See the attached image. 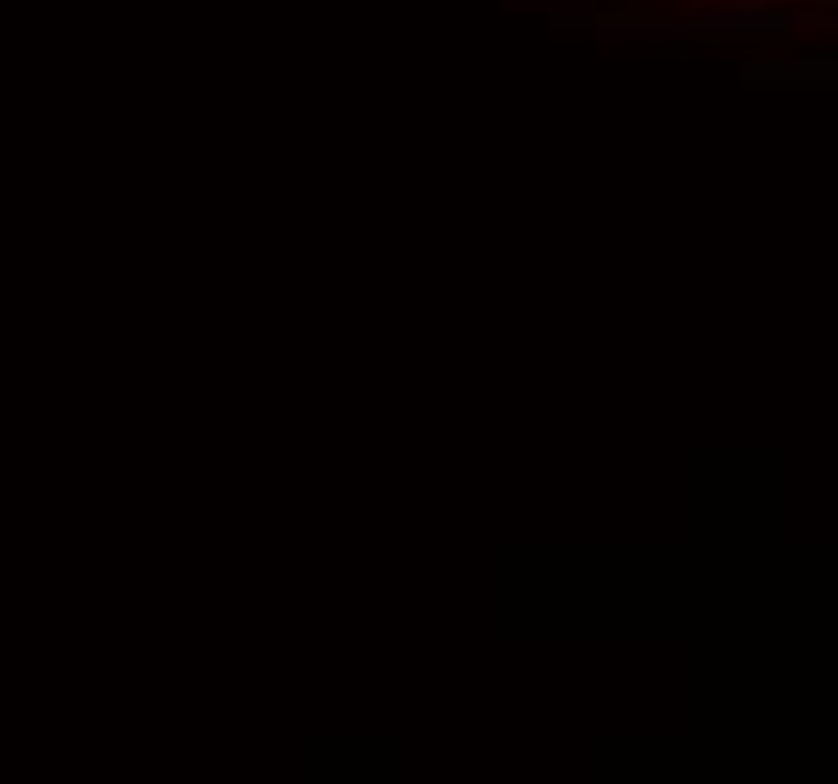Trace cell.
Instances as JSON below:
<instances>
[{
    "mask_svg": "<svg viewBox=\"0 0 838 784\" xmlns=\"http://www.w3.org/2000/svg\"><path fill=\"white\" fill-rule=\"evenodd\" d=\"M742 73H748L754 85H760V79H832V61L827 54H820V61L815 54H808V61H748Z\"/></svg>",
    "mask_w": 838,
    "mask_h": 784,
    "instance_id": "1",
    "label": "cell"
}]
</instances>
